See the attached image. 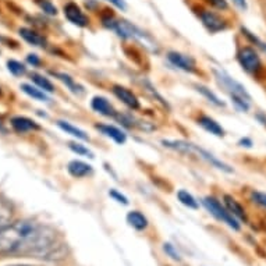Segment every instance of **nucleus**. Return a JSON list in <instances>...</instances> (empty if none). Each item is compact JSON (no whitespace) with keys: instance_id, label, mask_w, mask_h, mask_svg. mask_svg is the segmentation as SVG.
Returning a JSON list of instances; mask_svg holds the SVG:
<instances>
[{"instance_id":"obj_1","label":"nucleus","mask_w":266,"mask_h":266,"mask_svg":"<svg viewBox=\"0 0 266 266\" xmlns=\"http://www.w3.org/2000/svg\"><path fill=\"white\" fill-rule=\"evenodd\" d=\"M0 254L58 259L63 258L64 252L53 229L20 220L0 230Z\"/></svg>"},{"instance_id":"obj_14","label":"nucleus","mask_w":266,"mask_h":266,"mask_svg":"<svg viewBox=\"0 0 266 266\" xmlns=\"http://www.w3.org/2000/svg\"><path fill=\"white\" fill-rule=\"evenodd\" d=\"M67 170L70 175L75 177V179H83V177H87V176L92 175L91 165H88L85 162H81V160H71L67 166Z\"/></svg>"},{"instance_id":"obj_26","label":"nucleus","mask_w":266,"mask_h":266,"mask_svg":"<svg viewBox=\"0 0 266 266\" xmlns=\"http://www.w3.org/2000/svg\"><path fill=\"white\" fill-rule=\"evenodd\" d=\"M7 68H9V71L13 75H24L25 73H27V68H25V66L23 63H20V62H17V60H9L7 62Z\"/></svg>"},{"instance_id":"obj_25","label":"nucleus","mask_w":266,"mask_h":266,"mask_svg":"<svg viewBox=\"0 0 266 266\" xmlns=\"http://www.w3.org/2000/svg\"><path fill=\"white\" fill-rule=\"evenodd\" d=\"M31 78H32V81H34V83L38 85V88H41L42 91H45V92H53L54 91L53 84L50 83L48 78L44 77V75H39V74H32V75H31Z\"/></svg>"},{"instance_id":"obj_27","label":"nucleus","mask_w":266,"mask_h":266,"mask_svg":"<svg viewBox=\"0 0 266 266\" xmlns=\"http://www.w3.org/2000/svg\"><path fill=\"white\" fill-rule=\"evenodd\" d=\"M36 2V5L41 7V10L46 13L49 15H56L58 14V9H56V6L50 2V0H35Z\"/></svg>"},{"instance_id":"obj_6","label":"nucleus","mask_w":266,"mask_h":266,"mask_svg":"<svg viewBox=\"0 0 266 266\" xmlns=\"http://www.w3.org/2000/svg\"><path fill=\"white\" fill-rule=\"evenodd\" d=\"M198 15L199 20L202 21L203 27L208 29L211 34H218L220 31H224L227 28V21L223 18L222 15L218 14L216 11L202 9Z\"/></svg>"},{"instance_id":"obj_7","label":"nucleus","mask_w":266,"mask_h":266,"mask_svg":"<svg viewBox=\"0 0 266 266\" xmlns=\"http://www.w3.org/2000/svg\"><path fill=\"white\" fill-rule=\"evenodd\" d=\"M63 13L64 17L73 25H77L80 28H85L89 25V17L75 2H67L63 7Z\"/></svg>"},{"instance_id":"obj_19","label":"nucleus","mask_w":266,"mask_h":266,"mask_svg":"<svg viewBox=\"0 0 266 266\" xmlns=\"http://www.w3.org/2000/svg\"><path fill=\"white\" fill-rule=\"evenodd\" d=\"M240 29H241L242 36H245L248 42H251V44L254 45V48L258 49V50H261V52H263V53H266V44L261 38H258L257 35L254 34V32H251V31H250L248 28H245V27H241Z\"/></svg>"},{"instance_id":"obj_30","label":"nucleus","mask_w":266,"mask_h":266,"mask_svg":"<svg viewBox=\"0 0 266 266\" xmlns=\"http://www.w3.org/2000/svg\"><path fill=\"white\" fill-rule=\"evenodd\" d=\"M203 2L213 9L219 10V11H227L229 10L227 0H203Z\"/></svg>"},{"instance_id":"obj_5","label":"nucleus","mask_w":266,"mask_h":266,"mask_svg":"<svg viewBox=\"0 0 266 266\" xmlns=\"http://www.w3.org/2000/svg\"><path fill=\"white\" fill-rule=\"evenodd\" d=\"M203 206L206 208L212 216L220 220V222L226 223L229 227L233 229L234 232H240V229H241V224L238 222L237 219L233 216L232 213L229 212L226 206H223L220 201H218L216 198H213V197H206V198H203L202 201Z\"/></svg>"},{"instance_id":"obj_16","label":"nucleus","mask_w":266,"mask_h":266,"mask_svg":"<svg viewBox=\"0 0 266 266\" xmlns=\"http://www.w3.org/2000/svg\"><path fill=\"white\" fill-rule=\"evenodd\" d=\"M20 35L24 39L25 42H28L32 46H38V48H44L46 46V39L36 31L31 28H20Z\"/></svg>"},{"instance_id":"obj_11","label":"nucleus","mask_w":266,"mask_h":266,"mask_svg":"<svg viewBox=\"0 0 266 266\" xmlns=\"http://www.w3.org/2000/svg\"><path fill=\"white\" fill-rule=\"evenodd\" d=\"M91 107L93 110L102 115V116H106V117H115L117 115L116 109L113 107L110 102L107 101L106 98L103 97H95L92 98L91 101Z\"/></svg>"},{"instance_id":"obj_9","label":"nucleus","mask_w":266,"mask_h":266,"mask_svg":"<svg viewBox=\"0 0 266 266\" xmlns=\"http://www.w3.org/2000/svg\"><path fill=\"white\" fill-rule=\"evenodd\" d=\"M113 93H115L117 99L123 102L127 107H130L132 110L140 109V101H138V98H137L136 93L132 91H130L128 88L121 87V85H115V87H113Z\"/></svg>"},{"instance_id":"obj_37","label":"nucleus","mask_w":266,"mask_h":266,"mask_svg":"<svg viewBox=\"0 0 266 266\" xmlns=\"http://www.w3.org/2000/svg\"><path fill=\"white\" fill-rule=\"evenodd\" d=\"M257 120L261 123L262 126L266 127V115H263V113H258L257 115Z\"/></svg>"},{"instance_id":"obj_36","label":"nucleus","mask_w":266,"mask_h":266,"mask_svg":"<svg viewBox=\"0 0 266 266\" xmlns=\"http://www.w3.org/2000/svg\"><path fill=\"white\" fill-rule=\"evenodd\" d=\"M27 62H28L29 64H32V66H39V64H41V60H39V58L36 54H28V56H27Z\"/></svg>"},{"instance_id":"obj_24","label":"nucleus","mask_w":266,"mask_h":266,"mask_svg":"<svg viewBox=\"0 0 266 266\" xmlns=\"http://www.w3.org/2000/svg\"><path fill=\"white\" fill-rule=\"evenodd\" d=\"M53 75L56 78H59L62 83L64 84V85H67L68 89L71 92H74V93H78V92L81 91L83 88L80 87L75 81H74L73 78L70 77V75H67V74H64V73H53Z\"/></svg>"},{"instance_id":"obj_39","label":"nucleus","mask_w":266,"mask_h":266,"mask_svg":"<svg viewBox=\"0 0 266 266\" xmlns=\"http://www.w3.org/2000/svg\"><path fill=\"white\" fill-rule=\"evenodd\" d=\"M11 266H31V265H11Z\"/></svg>"},{"instance_id":"obj_10","label":"nucleus","mask_w":266,"mask_h":266,"mask_svg":"<svg viewBox=\"0 0 266 266\" xmlns=\"http://www.w3.org/2000/svg\"><path fill=\"white\" fill-rule=\"evenodd\" d=\"M223 202H224L226 209H227L229 212L232 213L234 218L237 219L238 222H242V223L248 222V216H247V212H245V209H244V206H242L241 203L238 202L237 199L234 198V197L226 194V195L223 197Z\"/></svg>"},{"instance_id":"obj_35","label":"nucleus","mask_w":266,"mask_h":266,"mask_svg":"<svg viewBox=\"0 0 266 266\" xmlns=\"http://www.w3.org/2000/svg\"><path fill=\"white\" fill-rule=\"evenodd\" d=\"M106 2L111 3V5L115 6V7H117V9H120V10L126 9V2H124V0H106Z\"/></svg>"},{"instance_id":"obj_28","label":"nucleus","mask_w":266,"mask_h":266,"mask_svg":"<svg viewBox=\"0 0 266 266\" xmlns=\"http://www.w3.org/2000/svg\"><path fill=\"white\" fill-rule=\"evenodd\" d=\"M70 149L73 150L74 154H77L80 156H87V158H93V154L88 149L87 146L83 144H78V142H70Z\"/></svg>"},{"instance_id":"obj_18","label":"nucleus","mask_w":266,"mask_h":266,"mask_svg":"<svg viewBox=\"0 0 266 266\" xmlns=\"http://www.w3.org/2000/svg\"><path fill=\"white\" fill-rule=\"evenodd\" d=\"M58 126L59 128H62V130L66 132V134H70V136L75 137L77 140H81V141H89V137L85 131L80 130L78 127L73 126L71 123H68V121H63V120H59L58 121Z\"/></svg>"},{"instance_id":"obj_21","label":"nucleus","mask_w":266,"mask_h":266,"mask_svg":"<svg viewBox=\"0 0 266 266\" xmlns=\"http://www.w3.org/2000/svg\"><path fill=\"white\" fill-rule=\"evenodd\" d=\"M13 218V209L9 203H6L5 201H0V230L5 229L6 226H9Z\"/></svg>"},{"instance_id":"obj_33","label":"nucleus","mask_w":266,"mask_h":266,"mask_svg":"<svg viewBox=\"0 0 266 266\" xmlns=\"http://www.w3.org/2000/svg\"><path fill=\"white\" fill-rule=\"evenodd\" d=\"M238 145L242 146V148H252L254 142H252V140L250 137H242V138H240V141H238Z\"/></svg>"},{"instance_id":"obj_8","label":"nucleus","mask_w":266,"mask_h":266,"mask_svg":"<svg viewBox=\"0 0 266 266\" xmlns=\"http://www.w3.org/2000/svg\"><path fill=\"white\" fill-rule=\"evenodd\" d=\"M167 60L173 66H176L180 70H183V71H187V73H194L195 68H197L195 60L191 56L180 53V52H169L167 53Z\"/></svg>"},{"instance_id":"obj_31","label":"nucleus","mask_w":266,"mask_h":266,"mask_svg":"<svg viewBox=\"0 0 266 266\" xmlns=\"http://www.w3.org/2000/svg\"><path fill=\"white\" fill-rule=\"evenodd\" d=\"M163 251H165L166 254H167V255L173 259V261H181L180 254L177 252V250H176V248L170 244V242H166L165 245H163Z\"/></svg>"},{"instance_id":"obj_2","label":"nucleus","mask_w":266,"mask_h":266,"mask_svg":"<svg viewBox=\"0 0 266 266\" xmlns=\"http://www.w3.org/2000/svg\"><path fill=\"white\" fill-rule=\"evenodd\" d=\"M213 74H215V78H216L219 85L230 95L236 109L242 111V113H247L250 110V107H251L252 101L247 88L244 87L241 83H238L237 80H234L232 75H229L226 71H223V70H213Z\"/></svg>"},{"instance_id":"obj_15","label":"nucleus","mask_w":266,"mask_h":266,"mask_svg":"<svg viewBox=\"0 0 266 266\" xmlns=\"http://www.w3.org/2000/svg\"><path fill=\"white\" fill-rule=\"evenodd\" d=\"M198 124L202 127L203 130L208 131L213 136L224 137V128L211 116H201L198 119Z\"/></svg>"},{"instance_id":"obj_17","label":"nucleus","mask_w":266,"mask_h":266,"mask_svg":"<svg viewBox=\"0 0 266 266\" xmlns=\"http://www.w3.org/2000/svg\"><path fill=\"white\" fill-rule=\"evenodd\" d=\"M127 223L138 232L145 230L148 227V219L138 211H131V212L127 213Z\"/></svg>"},{"instance_id":"obj_22","label":"nucleus","mask_w":266,"mask_h":266,"mask_svg":"<svg viewBox=\"0 0 266 266\" xmlns=\"http://www.w3.org/2000/svg\"><path fill=\"white\" fill-rule=\"evenodd\" d=\"M177 198L181 203H183L184 206H187L189 209H198L199 205H198V201L194 198L193 195L188 193V191H185V189H180L179 193H177Z\"/></svg>"},{"instance_id":"obj_12","label":"nucleus","mask_w":266,"mask_h":266,"mask_svg":"<svg viewBox=\"0 0 266 266\" xmlns=\"http://www.w3.org/2000/svg\"><path fill=\"white\" fill-rule=\"evenodd\" d=\"M11 127H13V130L20 132V134H24V132H28V131H36L41 128L36 121L31 120V119L24 116L13 117L11 119Z\"/></svg>"},{"instance_id":"obj_34","label":"nucleus","mask_w":266,"mask_h":266,"mask_svg":"<svg viewBox=\"0 0 266 266\" xmlns=\"http://www.w3.org/2000/svg\"><path fill=\"white\" fill-rule=\"evenodd\" d=\"M233 5L236 6L238 10H241V11H245L248 9V5H247V0H232Z\"/></svg>"},{"instance_id":"obj_23","label":"nucleus","mask_w":266,"mask_h":266,"mask_svg":"<svg viewBox=\"0 0 266 266\" xmlns=\"http://www.w3.org/2000/svg\"><path fill=\"white\" fill-rule=\"evenodd\" d=\"M197 91H198L199 93H202L203 97L206 98L211 103H213L215 106H219V107L224 106V102L220 101L218 95H216V93H213L209 88L203 87V85H197Z\"/></svg>"},{"instance_id":"obj_13","label":"nucleus","mask_w":266,"mask_h":266,"mask_svg":"<svg viewBox=\"0 0 266 266\" xmlns=\"http://www.w3.org/2000/svg\"><path fill=\"white\" fill-rule=\"evenodd\" d=\"M97 130L101 131L103 136L107 137V138H110V140H113L116 144H119V145H123V144L127 141L126 134H124L120 128H117V127L115 126H109V124H98Z\"/></svg>"},{"instance_id":"obj_4","label":"nucleus","mask_w":266,"mask_h":266,"mask_svg":"<svg viewBox=\"0 0 266 266\" xmlns=\"http://www.w3.org/2000/svg\"><path fill=\"white\" fill-rule=\"evenodd\" d=\"M237 62L240 67L250 75L257 77L262 71V59L258 49L254 46H241L238 49Z\"/></svg>"},{"instance_id":"obj_38","label":"nucleus","mask_w":266,"mask_h":266,"mask_svg":"<svg viewBox=\"0 0 266 266\" xmlns=\"http://www.w3.org/2000/svg\"><path fill=\"white\" fill-rule=\"evenodd\" d=\"M0 131H5V128H3V124L0 123Z\"/></svg>"},{"instance_id":"obj_20","label":"nucleus","mask_w":266,"mask_h":266,"mask_svg":"<svg viewBox=\"0 0 266 266\" xmlns=\"http://www.w3.org/2000/svg\"><path fill=\"white\" fill-rule=\"evenodd\" d=\"M21 89H23V92H25L28 97L34 98V99H36V101L39 102L49 101L48 95H46L45 91H42L41 88H35L32 87V85H29V84H23V85H21Z\"/></svg>"},{"instance_id":"obj_32","label":"nucleus","mask_w":266,"mask_h":266,"mask_svg":"<svg viewBox=\"0 0 266 266\" xmlns=\"http://www.w3.org/2000/svg\"><path fill=\"white\" fill-rule=\"evenodd\" d=\"M109 195H110L111 198L117 201L119 203H123V205H128V199H127L126 195H123L121 193H119L117 189H110L109 191Z\"/></svg>"},{"instance_id":"obj_3","label":"nucleus","mask_w":266,"mask_h":266,"mask_svg":"<svg viewBox=\"0 0 266 266\" xmlns=\"http://www.w3.org/2000/svg\"><path fill=\"white\" fill-rule=\"evenodd\" d=\"M162 144L166 146V148H170V149L177 150V152H183V154H195L198 155L201 159H203L205 162H208L209 165H212L213 167L216 169L222 170L224 173H233L234 170L230 165L224 163L223 160L218 159L216 156L212 155L211 152L205 150L203 148H199L198 145L195 144H191V142H185V141H169V140H163Z\"/></svg>"},{"instance_id":"obj_29","label":"nucleus","mask_w":266,"mask_h":266,"mask_svg":"<svg viewBox=\"0 0 266 266\" xmlns=\"http://www.w3.org/2000/svg\"><path fill=\"white\" fill-rule=\"evenodd\" d=\"M250 199H251L255 205H258V206L266 209V193L255 191V189H254V191H251V194H250Z\"/></svg>"}]
</instances>
